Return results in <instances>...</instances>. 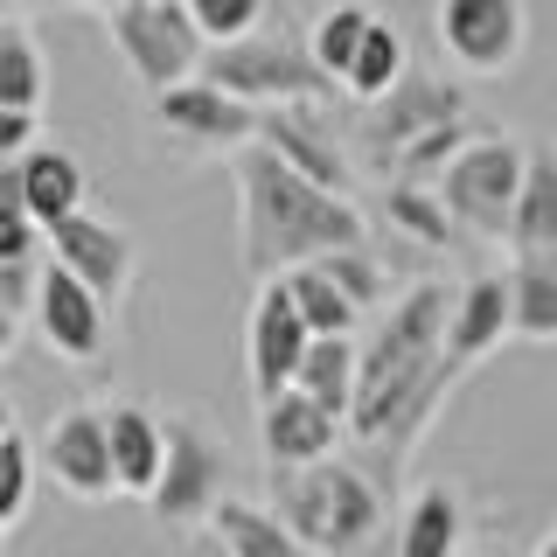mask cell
I'll return each instance as SVG.
<instances>
[{
	"instance_id": "6da1fadb",
	"label": "cell",
	"mask_w": 557,
	"mask_h": 557,
	"mask_svg": "<svg viewBox=\"0 0 557 557\" xmlns=\"http://www.w3.org/2000/svg\"><path fill=\"white\" fill-rule=\"evenodd\" d=\"M231 182H237V251L251 278L286 272L313 251H335V244H370L356 196H335V188L293 174L258 139L231 147Z\"/></svg>"
},
{
	"instance_id": "7a4b0ae2",
	"label": "cell",
	"mask_w": 557,
	"mask_h": 557,
	"mask_svg": "<svg viewBox=\"0 0 557 557\" xmlns=\"http://www.w3.org/2000/svg\"><path fill=\"white\" fill-rule=\"evenodd\" d=\"M278 474V522H286L293 550H362L376 544L383 516H391V495L383 481H370L356 460L342 453H321V460H300V467H272Z\"/></svg>"
},
{
	"instance_id": "3957f363",
	"label": "cell",
	"mask_w": 557,
	"mask_h": 557,
	"mask_svg": "<svg viewBox=\"0 0 557 557\" xmlns=\"http://www.w3.org/2000/svg\"><path fill=\"white\" fill-rule=\"evenodd\" d=\"M460 383V370L440 356H418V362H397V370H376V376H356L348 391V411H342V432L356 446L383 453L391 467H405V453L425 440V425L440 418L446 391Z\"/></svg>"
},
{
	"instance_id": "277c9868",
	"label": "cell",
	"mask_w": 557,
	"mask_h": 557,
	"mask_svg": "<svg viewBox=\"0 0 557 557\" xmlns=\"http://www.w3.org/2000/svg\"><path fill=\"white\" fill-rule=\"evenodd\" d=\"M202 77L237 91L244 104H272V98H335V77L307 57V42H293L286 28L258 22L231 35V42H202Z\"/></svg>"
},
{
	"instance_id": "5b68a950",
	"label": "cell",
	"mask_w": 557,
	"mask_h": 557,
	"mask_svg": "<svg viewBox=\"0 0 557 557\" xmlns=\"http://www.w3.org/2000/svg\"><path fill=\"white\" fill-rule=\"evenodd\" d=\"M516 182H522V139L467 133L440 161V174H432V196H440V209L453 216V231H467L481 244H502Z\"/></svg>"
},
{
	"instance_id": "8992f818",
	"label": "cell",
	"mask_w": 557,
	"mask_h": 557,
	"mask_svg": "<svg viewBox=\"0 0 557 557\" xmlns=\"http://www.w3.org/2000/svg\"><path fill=\"white\" fill-rule=\"evenodd\" d=\"M223 487H231V453H223L216 432L188 411L161 418V467H153V481H147L153 522H161V530H196Z\"/></svg>"
},
{
	"instance_id": "52a82bcc",
	"label": "cell",
	"mask_w": 557,
	"mask_h": 557,
	"mask_svg": "<svg viewBox=\"0 0 557 557\" xmlns=\"http://www.w3.org/2000/svg\"><path fill=\"white\" fill-rule=\"evenodd\" d=\"M460 112H467V91H460V84L418 77V70L405 63L376 98H362V119H356V161L391 174V161L411 147L418 133L440 126V119H460Z\"/></svg>"
},
{
	"instance_id": "ba28073f",
	"label": "cell",
	"mask_w": 557,
	"mask_h": 557,
	"mask_svg": "<svg viewBox=\"0 0 557 557\" xmlns=\"http://www.w3.org/2000/svg\"><path fill=\"white\" fill-rule=\"evenodd\" d=\"M251 139L265 153H278L293 174L335 188V196L356 188V153L342 147L335 119H327V98H272V104H258V112H251Z\"/></svg>"
},
{
	"instance_id": "9c48e42d",
	"label": "cell",
	"mask_w": 557,
	"mask_h": 557,
	"mask_svg": "<svg viewBox=\"0 0 557 557\" xmlns=\"http://www.w3.org/2000/svg\"><path fill=\"white\" fill-rule=\"evenodd\" d=\"M104 28L147 91H161L202 63V28L188 22L182 0H119V8H104Z\"/></svg>"
},
{
	"instance_id": "30bf717a",
	"label": "cell",
	"mask_w": 557,
	"mask_h": 557,
	"mask_svg": "<svg viewBox=\"0 0 557 557\" xmlns=\"http://www.w3.org/2000/svg\"><path fill=\"white\" fill-rule=\"evenodd\" d=\"M432 28H440V49L474 77H502L522 57V35H530V14L522 0H440L432 8Z\"/></svg>"
},
{
	"instance_id": "8fae6325",
	"label": "cell",
	"mask_w": 557,
	"mask_h": 557,
	"mask_svg": "<svg viewBox=\"0 0 557 557\" xmlns=\"http://www.w3.org/2000/svg\"><path fill=\"white\" fill-rule=\"evenodd\" d=\"M42 244L70 278H84L104 307H119V293H126V278H133V237L119 231L112 216H91V209L77 202V209H63V216L42 223Z\"/></svg>"
},
{
	"instance_id": "7c38bea8",
	"label": "cell",
	"mask_w": 557,
	"mask_h": 557,
	"mask_svg": "<svg viewBox=\"0 0 557 557\" xmlns=\"http://www.w3.org/2000/svg\"><path fill=\"white\" fill-rule=\"evenodd\" d=\"M28 313H35V335H42V348L57 362H98L104 356V300L84 278H70L57 258L35 272Z\"/></svg>"
},
{
	"instance_id": "4fadbf2b",
	"label": "cell",
	"mask_w": 557,
	"mask_h": 557,
	"mask_svg": "<svg viewBox=\"0 0 557 557\" xmlns=\"http://www.w3.org/2000/svg\"><path fill=\"white\" fill-rule=\"evenodd\" d=\"M251 112L258 104H244L237 91H223V84H209L202 70H188V77H174L153 91V119H161V133L188 139V147H223L231 153L237 139H251Z\"/></svg>"
},
{
	"instance_id": "5bb4252c",
	"label": "cell",
	"mask_w": 557,
	"mask_h": 557,
	"mask_svg": "<svg viewBox=\"0 0 557 557\" xmlns=\"http://www.w3.org/2000/svg\"><path fill=\"white\" fill-rule=\"evenodd\" d=\"M300 348H307V327H300V313H293V300H286V278L265 272V278H258V293H251V321H244V370H251V397L286 391Z\"/></svg>"
},
{
	"instance_id": "9a60e30c",
	"label": "cell",
	"mask_w": 557,
	"mask_h": 557,
	"mask_svg": "<svg viewBox=\"0 0 557 557\" xmlns=\"http://www.w3.org/2000/svg\"><path fill=\"white\" fill-rule=\"evenodd\" d=\"M42 467H49V481H57L70 502H104V495H119V487H112V453H104V418H98L91 405L49 418V432H42Z\"/></svg>"
},
{
	"instance_id": "2e32d148",
	"label": "cell",
	"mask_w": 557,
	"mask_h": 557,
	"mask_svg": "<svg viewBox=\"0 0 557 557\" xmlns=\"http://www.w3.org/2000/svg\"><path fill=\"white\" fill-rule=\"evenodd\" d=\"M440 327H446V286L440 278H418L405 300L383 313L376 335L356 342V376L397 370V362H418V356H440Z\"/></svg>"
},
{
	"instance_id": "e0dca14e",
	"label": "cell",
	"mask_w": 557,
	"mask_h": 557,
	"mask_svg": "<svg viewBox=\"0 0 557 557\" xmlns=\"http://www.w3.org/2000/svg\"><path fill=\"white\" fill-rule=\"evenodd\" d=\"M258 446H265V467H300V460H321V453L342 446V418L321 411L307 391H272L258 397Z\"/></svg>"
},
{
	"instance_id": "ac0fdd59",
	"label": "cell",
	"mask_w": 557,
	"mask_h": 557,
	"mask_svg": "<svg viewBox=\"0 0 557 557\" xmlns=\"http://www.w3.org/2000/svg\"><path fill=\"white\" fill-rule=\"evenodd\" d=\"M502 335H509V286H502V272H474L446 300L440 348H446L453 370H474L481 356H495V348H502Z\"/></svg>"
},
{
	"instance_id": "d6986e66",
	"label": "cell",
	"mask_w": 557,
	"mask_h": 557,
	"mask_svg": "<svg viewBox=\"0 0 557 557\" xmlns=\"http://www.w3.org/2000/svg\"><path fill=\"white\" fill-rule=\"evenodd\" d=\"M502 244L509 251H557V161H550V147H522V182L509 196Z\"/></svg>"
},
{
	"instance_id": "ffe728a7",
	"label": "cell",
	"mask_w": 557,
	"mask_h": 557,
	"mask_svg": "<svg viewBox=\"0 0 557 557\" xmlns=\"http://www.w3.org/2000/svg\"><path fill=\"white\" fill-rule=\"evenodd\" d=\"M467 544V495L453 481H425L397 516V557H453Z\"/></svg>"
},
{
	"instance_id": "44dd1931",
	"label": "cell",
	"mask_w": 557,
	"mask_h": 557,
	"mask_svg": "<svg viewBox=\"0 0 557 557\" xmlns=\"http://www.w3.org/2000/svg\"><path fill=\"white\" fill-rule=\"evenodd\" d=\"M509 335L516 342H557V251H509Z\"/></svg>"
},
{
	"instance_id": "7402d4cb",
	"label": "cell",
	"mask_w": 557,
	"mask_h": 557,
	"mask_svg": "<svg viewBox=\"0 0 557 557\" xmlns=\"http://www.w3.org/2000/svg\"><path fill=\"white\" fill-rule=\"evenodd\" d=\"M14 174H22V209L35 223H49V216L84 202V161L70 147H57V139H28L14 153Z\"/></svg>"
},
{
	"instance_id": "603a6c76",
	"label": "cell",
	"mask_w": 557,
	"mask_h": 557,
	"mask_svg": "<svg viewBox=\"0 0 557 557\" xmlns=\"http://www.w3.org/2000/svg\"><path fill=\"white\" fill-rule=\"evenodd\" d=\"M104 418V453H112V487L119 495H147L153 467H161V418L139 405H112Z\"/></svg>"
},
{
	"instance_id": "cb8c5ba5",
	"label": "cell",
	"mask_w": 557,
	"mask_h": 557,
	"mask_svg": "<svg viewBox=\"0 0 557 557\" xmlns=\"http://www.w3.org/2000/svg\"><path fill=\"white\" fill-rule=\"evenodd\" d=\"M196 530H209V544H223V557H293L286 522H278L272 509H258V502H231V495H216Z\"/></svg>"
},
{
	"instance_id": "d4e9b609",
	"label": "cell",
	"mask_w": 557,
	"mask_h": 557,
	"mask_svg": "<svg viewBox=\"0 0 557 557\" xmlns=\"http://www.w3.org/2000/svg\"><path fill=\"white\" fill-rule=\"evenodd\" d=\"M293 391H307L321 411H348V391H356V335H307L300 362H293Z\"/></svg>"
},
{
	"instance_id": "484cf974",
	"label": "cell",
	"mask_w": 557,
	"mask_h": 557,
	"mask_svg": "<svg viewBox=\"0 0 557 557\" xmlns=\"http://www.w3.org/2000/svg\"><path fill=\"white\" fill-rule=\"evenodd\" d=\"M286 278V300H293V313H300V327L307 335H356V321H362V307L348 300V293L327 278L313 258H300V265H286L278 272Z\"/></svg>"
},
{
	"instance_id": "4316f807",
	"label": "cell",
	"mask_w": 557,
	"mask_h": 557,
	"mask_svg": "<svg viewBox=\"0 0 557 557\" xmlns=\"http://www.w3.org/2000/svg\"><path fill=\"white\" fill-rule=\"evenodd\" d=\"M405 70V35H397L383 14H370V28H362V42L348 49V63H342V77H335V91H348V98H376L383 84Z\"/></svg>"
},
{
	"instance_id": "83f0119b",
	"label": "cell",
	"mask_w": 557,
	"mask_h": 557,
	"mask_svg": "<svg viewBox=\"0 0 557 557\" xmlns=\"http://www.w3.org/2000/svg\"><path fill=\"white\" fill-rule=\"evenodd\" d=\"M0 104L42 112V49L22 14H0Z\"/></svg>"
},
{
	"instance_id": "f1b7e54d",
	"label": "cell",
	"mask_w": 557,
	"mask_h": 557,
	"mask_svg": "<svg viewBox=\"0 0 557 557\" xmlns=\"http://www.w3.org/2000/svg\"><path fill=\"white\" fill-rule=\"evenodd\" d=\"M383 216H391L411 244H425V251H446V244L460 237L453 216L440 209V196H432V182H397V174H391V188H383Z\"/></svg>"
},
{
	"instance_id": "f546056e",
	"label": "cell",
	"mask_w": 557,
	"mask_h": 557,
	"mask_svg": "<svg viewBox=\"0 0 557 557\" xmlns=\"http://www.w3.org/2000/svg\"><path fill=\"white\" fill-rule=\"evenodd\" d=\"M370 0H335V8L313 22V35H307V57L327 70V77H342V63H348V49L362 42V28H370Z\"/></svg>"
},
{
	"instance_id": "4dcf8cb0",
	"label": "cell",
	"mask_w": 557,
	"mask_h": 557,
	"mask_svg": "<svg viewBox=\"0 0 557 557\" xmlns=\"http://www.w3.org/2000/svg\"><path fill=\"white\" fill-rule=\"evenodd\" d=\"M313 265L335 278V286H342L362 313L383 307V293H391V272H383L376 258H370V244H335V251H313Z\"/></svg>"
},
{
	"instance_id": "1f68e13d",
	"label": "cell",
	"mask_w": 557,
	"mask_h": 557,
	"mask_svg": "<svg viewBox=\"0 0 557 557\" xmlns=\"http://www.w3.org/2000/svg\"><path fill=\"white\" fill-rule=\"evenodd\" d=\"M35 251H42V223L22 209L14 161H0V265H35Z\"/></svg>"
},
{
	"instance_id": "d6a6232c",
	"label": "cell",
	"mask_w": 557,
	"mask_h": 557,
	"mask_svg": "<svg viewBox=\"0 0 557 557\" xmlns=\"http://www.w3.org/2000/svg\"><path fill=\"white\" fill-rule=\"evenodd\" d=\"M28 487H35V453H28L22 432L8 425V432H0V530H14V522H22Z\"/></svg>"
},
{
	"instance_id": "836d02e7",
	"label": "cell",
	"mask_w": 557,
	"mask_h": 557,
	"mask_svg": "<svg viewBox=\"0 0 557 557\" xmlns=\"http://www.w3.org/2000/svg\"><path fill=\"white\" fill-rule=\"evenodd\" d=\"M182 8H188V22L202 28V42H231V35L265 22L272 0H182Z\"/></svg>"
},
{
	"instance_id": "e575fe53",
	"label": "cell",
	"mask_w": 557,
	"mask_h": 557,
	"mask_svg": "<svg viewBox=\"0 0 557 557\" xmlns=\"http://www.w3.org/2000/svg\"><path fill=\"white\" fill-rule=\"evenodd\" d=\"M35 139V112H22V104H0V161H14Z\"/></svg>"
},
{
	"instance_id": "d590c367",
	"label": "cell",
	"mask_w": 557,
	"mask_h": 557,
	"mask_svg": "<svg viewBox=\"0 0 557 557\" xmlns=\"http://www.w3.org/2000/svg\"><path fill=\"white\" fill-rule=\"evenodd\" d=\"M14 335H22V307H8V300H0V362L14 356Z\"/></svg>"
},
{
	"instance_id": "8d00e7d4",
	"label": "cell",
	"mask_w": 557,
	"mask_h": 557,
	"mask_svg": "<svg viewBox=\"0 0 557 557\" xmlns=\"http://www.w3.org/2000/svg\"><path fill=\"white\" fill-rule=\"evenodd\" d=\"M57 8H84V14H104V8H119V0H57Z\"/></svg>"
},
{
	"instance_id": "74e56055",
	"label": "cell",
	"mask_w": 557,
	"mask_h": 557,
	"mask_svg": "<svg viewBox=\"0 0 557 557\" xmlns=\"http://www.w3.org/2000/svg\"><path fill=\"white\" fill-rule=\"evenodd\" d=\"M14 425V411H8V397H0V432H8Z\"/></svg>"
},
{
	"instance_id": "f35d334b",
	"label": "cell",
	"mask_w": 557,
	"mask_h": 557,
	"mask_svg": "<svg viewBox=\"0 0 557 557\" xmlns=\"http://www.w3.org/2000/svg\"><path fill=\"white\" fill-rule=\"evenodd\" d=\"M28 8V0H0V14H22Z\"/></svg>"
},
{
	"instance_id": "ab89813d",
	"label": "cell",
	"mask_w": 557,
	"mask_h": 557,
	"mask_svg": "<svg viewBox=\"0 0 557 557\" xmlns=\"http://www.w3.org/2000/svg\"><path fill=\"white\" fill-rule=\"evenodd\" d=\"M0 536H8V530H0Z\"/></svg>"
}]
</instances>
